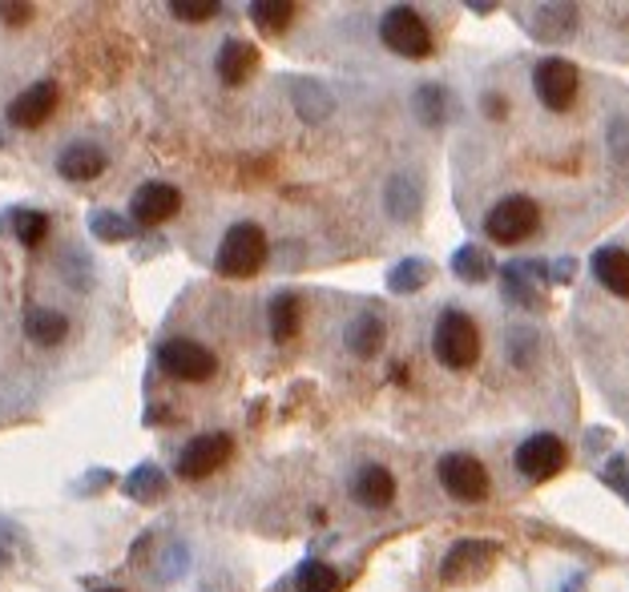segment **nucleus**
I'll return each mask as SVG.
<instances>
[{"label": "nucleus", "mask_w": 629, "mask_h": 592, "mask_svg": "<svg viewBox=\"0 0 629 592\" xmlns=\"http://www.w3.org/2000/svg\"><path fill=\"white\" fill-rule=\"evenodd\" d=\"M496 556H500V548H496L493 540H456L452 548H448V556H444L440 572L444 580H452V584H460V580H481L488 577Z\"/></svg>", "instance_id": "9d476101"}, {"label": "nucleus", "mask_w": 629, "mask_h": 592, "mask_svg": "<svg viewBox=\"0 0 629 592\" xmlns=\"http://www.w3.org/2000/svg\"><path fill=\"white\" fill-rule=\"evenodd\" d=\"M295 592H339V572L327 560H307L299 568Z\"/></svg>", "instance_id": "cd10ccee"}, {"label": "nucleus", "mask_w": 629, "mask_h": 592, "mask_svg": "<svg viewBox=\"0 0 629 592\" xmlns=\"http://www.w3.org/2000/svg\"><path fill=\"white\" fill-rule=\"evenodd\" d=\"M158 367L170 375V379L182 383H206L218 371V359L210 347H202L194 339H166L158 347Z\"/></svg>", "instance_id": "0eeeda50"}, {"label": "nucleus", "mask_w": 629, "mask_h": 592, "mask_svg": "<svg viewBox=\"0 0 629 592\" xmlns=\"http://www.w3.org/2000/svg\"><path fill=\"white\" fill-rule=\"evenodd\" d=\"M57 173L65 178V182H94L106 173V149L94 142H73L61 149V158H57Z\"/></svg>", "instance_id": "2eb2a0df"}, {"label": "nucleus", "mask_w": 629, "mask_h": 592, "mask_svg": "<svg viewBox=\"0 0 629 592\" xmlns=\"http://www.w3.org/2000/svg\"><path fill=\"white\" fill-rule=\"evenodd\" d=\"M53 109H57V85L53 81H37L25 93H16V101L9 106V125L13 130H40Z\"/></svg>", "instance_id": "ddd939ff"}, {"label": "nucleus", "mask_w": 629, "mask_h": 592, "mask_svg": "<svg viewBox=\"0 0 629 592\" xmlns=\"http://www.w3.org/2000/svg\"><path fill=\"white\" fill-rule=\"evenodd\" d=\"M605 484L614 487V492H629V468H626V460L621 456H614V460L605 463Z\"/></svg>", "instance_id": "f704fd0d"}, {"label": "nucleus", "mask_w": 629, "mask_h": 592, "mask_svg": "<svg viewBox=\"0 0 629 592\" xmlns=\"http://www.w3.org/2000/svg\"><path fill=\"white\" fill-rule=\"evenodd\" d=\"M166 487H170V480H166V472L154 468V463H142V468L125 480V492H130L134 500H142V504L161 500V496H166Z\"/></svg>", "instance_id": "a878e982"}, {"label": "nucleus", "mask_w": 629, "mask_h": 592, "mask_svg": "<svg viewBox=\"0 0 629 592\" xmlns=\"http://www.w3.org/2000/svg\"><path fill=\"white\" fill-rule=\"evenodd\" d=\"M432 351L448 371H469L481 359V330L464 311H444L432 330Z\"/></svg>", "instance_id": "f03ea898"}, {"label": "nucleus", "mask_w": 629, "mask_h": 592, "mask_svg": "<svg viewBox=\"0 0 629 592\" xmlns=\"http://www.w3.org/2000/svg\"><path fill=\"white\" fill-rule=\"evenodd\" d=\"M436 475H440V487L460 504H481L488 500V472L476 456H464V451H452L436 463Z\"/></svg>", "instance_id": "6e6552de"}, {"label": "nucleus", "mask_w": 629, "mask_h": 592, "mask_svg": "<svg viewBox=\"0 0 629 592\" xmlns=\"http://www.w3.org/2000/svg\"><path fill=\"white\" fill-rule=\"evenodd\" d=\"M590 266H593V278H597L609 294L629 299V251H621V246H602V251L593 254Z\"/></svg>", "instance_id": "6ab92c4d"}, {"label": "nucleus", "mask_w": 629, "mask_h": 592, "mask_svg": "<svg viewBox=\"0 0 629 592\" xmlns=\"http://www.w3.org/2000/svg\"><path fill=\"white\" fill-rule=\"evenodd\" d=\"M182 206V190L170 182H146L137 185L134 202H130V218L134 226H161L166 218H174Z\"/></svg>", "instance_id": "9b49d317"}, {"label": "nucleus", "mask_w": 629, "mask_h": 592, "mask_svg": "<svg viewBox=\"0 0 629 592\" xmlns=\"http://www.w3.org/2000/svg\"><path fill=\"white\" fill-rule=\"evenodd\" d=\"M25 335L37 347H61L69 339V318L53 306H33L25 318Z\"/></svg>", "instance_id": "4be33fe9"}, {"label": "nucleus", "mask_w": 629, "mask_h": 592, "mask_svg": "<svg viewBox=\"0 0 629 592\" xmlns=\"http://www.w3.org/2000/svg\"><path fill=\"white\" fill-rule=\"evenodd\" d=\"M452 275L464 278V282H488L493 278V254L481 251V246H460L452 254Z\"/></svg>", "instance_id": "393cba45"}, {"label": "nucleus", "mask_w": 629, "mask_h": 592, "mask_svg": "<svg viewBox=\"0 0 629 592\" xmlns=\"http://www.w3.org/2000/svg\"><path fill=\"white\" fill-rule=\"evenodd\" d=\"M415 118L424 121V125H444V118H448V93L440 89V85H420L415 89Z\"/></svg>", "instance_id": "bb28decb"}, {"label": "nucleus", "mask_w": 629, "mask_h": 592, "mask_svg": "<svg viewBox=\"0 0 629 592\" xmlns=\"http://www.w3.org/2000/svg\"><path fill=\"white\" fill-rule=\"evenodd\" d=\"M16 536H21V532H16L13 524H4V520H0V572H4V568L13 565V556H16Z\"/></svg>", "instance_id": "c9c22d12"}, {"label": "nucleus", "mask_w": 629, "mask_h": 592, "mask_svg": "<svg viewBox=\"0 0 629 592\" xmlns=\"http://www.w3.org/2000/svg\"><path fill=\"white\" fill-rule=\"evenodd\" d=\"M267 318H270V339L275 342H291L303 330V299L291 294V290H282L275 294L267 306Z\"/></svg>", "instance_id": "412c9836"}, {"label": "nucleus", "mask_w": 629, "mask_h": 592, "mask_svg": "<svg viewBox=\"0 0 629 592\" xmlns=\"http://www.w3.org/2000/svg\"><path fill=\"white\" fill-rule=\"evenodd\" d=\"M13 234H16V242H25V246H40V242L49 238V214L16 210L13 214Z\"/></svg>", "instance_id": "c85d7f7f"}, {"label": "nucleus", "mask_w": 629, "mask_h": 592, "mask_svg": "<svg viewBox=\"0 0 629 592\" xmlns=\"http://www.w3.org/2000/svg\"><path fill=\"white\" fill-rule=\"evenodd\" d=\"M536 230H541V206L524 194L500 197L493 210L484 214V234L493 238L496 246H521Z\"/></svg>", "instance_id": "7ed1b4c3"}, {"label": "nucleus", "mask_w": 629, "mask_h": 592, "mask_svg": "<svg viewBox=\"0 0 629 592\" xmlns=\"http://www.w3.org/2000/svg\"><path fill=\"white\" fill-rule=\"evenodd\" d=\"M609 154L617 161H629V113L609 121Z\"/></svg>", "instance_id": "473e14b6"}, {"label": "nucleus", "mask_w": 629, "mask_h": 592, "mask_svg": "<svg viewBox=\"0 0 629 592\" xmlns=\"http://www.w3.org/2000/svg\"><path fill=\"white\" fill-rule=\"evenodd\" d=\"M33 13H37V9L25 4V0H21V4H0V21L9 28H25L28 21H33Z\"/></svg>", "instance_id": "72a5a7b5"}, {"label": "nucleus", "mask_w": 629, "mask_h": 592, "mask_svg": "<svg viewBox=\"0 0 629 592\" xmlns=\"http://www.w3.org/2000/svg\"><path fill=\"white\" fill-rule=\"evenodd\" d=\"M351 496L363 508H388L396 500V475L388 468H379V463H363L355 480H351Z\"/></svg>", "instance_id": "dca6fc26"}, {"label": "nucleus", "mask_w": 629, "mask_h": 592, "mask_svg": "<svg viewBox=\"0 0 629 592\" xmlns=\"http://www.w3.org/2000/svg\"><path fill=\"white\" fill-rule=\"evenodd\" d=\"M384 339H388V327H384V318L379 315H355L343 330V342H348L351 355L360 359H372L384 351Z\"/></svg>", "instance_id": "aec40b11"}, {"label": "nucleus", "mask_w": 629, "mask_h": 592, "mask_svg": "<svg viewBox=\"0 0 629 592\" xmlns=\"http://www.w3.org/2000/svg\"><path fill=\"white\" fill-rule=\"evenodd\" d=\"M565 460H569V448H565L561 435L553 432H536L529 435L521 448H517V456H512V468L529 480V484H545V480H553V475L561 472Z\"/></svg>", "instance_id": "423d86ee"}, {"label": "nucleus", "mask_w": 629, "mask_h": 592, "mask_svg": "<svg viewBox=\"0 0 629 592\" xmlns=\"http://www.w3.org/2000/svg\"><path fill=\"white\" fill-rule=\"evenodd\" d=\"M432 278V263H424V258H403V263H396L388 270V287L396 290V294H415V290H424Z\"/></svg>", "instance_id": "b1692460"}, {"label": "nucleus", "mask_w": 629, "mask_h": 592, "mask_svg": "<svg viewBox=\"0 0 629 592\" xmlns=\"http://www.w3.org/2000/svg\"><path fill=\"white\" fill-rule=\"evenodd\" d=\"M230 451H234V439L227 432L194 435L182 448V456H178V475L182 480H206V475H215L230 460Z\"/></svg>", "instance_id": "1a4fd4ad"}, {"label": "nucleus", "mask_w": 629, "mask_h": 592, "mask_svg": "<svg viewBox=\"0 0 629 592\" xmlns=\"http://www.w3.org/2000/svg\"><path fill=\"white\" fill-rule=\"evenodd\" d=\"M101 592H121V589H101Z\"/></svg>", "instance_id": "4c0bfd02"}, {"label": "nucleus", "mask_w": 629, "mask_h": 592, "mask_svg": "<svg viewBox=\"0 0 629 592\" xmlns=\"http://www.w3.org/2000/svg\"><path fill=\"white\" fill-rule=\"evenodd\" d=\"M170 13H174L178 21H194V25H202V21H215V16L222 13V4H218V0H206V4L174 0V4H170Z\"/></svg>", "instance_id": "7c9ffc66"}, {"label": "nucleus", "mask_w": 629, "mask_h": 592, "mask_svg": "<svg viewBox=\"0 0 629 592\" xmlns=\"http://www.w3.org/2000/svg\"><path fill=\"white\" fill-rule=\"evenodd\" d=\"M295 4L291 0H255L251 4V21H255L263 33H287L291 21H295Z\"/></svg>", "instance_id": "5701e85b"}, {"label": "nucleus", "mask_w": 629, "mask_h": 592, "mask_svg": "<svg viewBox=\"0 0 629 592\" xmlns=\"http://www.w3.org/2000/svg\"><path fill=\"white\" fill-rule=\"evenodd\" d=\"M549 278V266L545 263H509L500 270V282H505V299L512 306H521V311H541L545 299H541V290L536 282H545Z\"/></svg>", "instance_id": "f8f14e48"}, {"label": "nucleus", "mask_w": 629, "mask_h": 592, "mask_svg": "<svg viewBox=\"0 0 629 592\" xmlns=\"http://www.w3.org/2000/svg\"><path fill=\"white\" fill-rule=\"evenodd\" d=\"M270 254V242H267V230L258 222H234L227 230V238L218 242V254H215V266L222 278H251L263 270Z\"/></svg>", "instance_id": "f257e3e1"}, {"label": "nucleus", "mask_w": 629, "mask_h": 592, "mask_svg": "<svg viewBox=\"0 0 629 592\" xmlns=\"http://www.w3.org/2000/svg\"><path fill=\"white\" fill-rule=\"evenodd\" d=\"M215 69L218 77H222V85L239 89L242 81H251V73L258 69V49L251 40H227L215 57Z\"/></svg>", "instance_id": "f3484780"}, {"label": "nucleus", "mask_w": 629, "mask_h": 592, "mask_svg": "<svg viewBox=\"0 0 629 592\" xmlns=\"http://www.w3.org/2000/svg\"><path fill=\"white\" fill-rule=\"evenodd\" d=\"M577 25H581V9L569 4V0H557V4H536L533 21H529V28H533V37L541 40V45H561V40L573 37Z\"/></svg>", "instance_id": "4468645a"}, {"label": "nucleus", "mask_w": 629, "mask_h": 592, "mask_svg": "<svg viewBox=\"0 0 629 592\" xmlns=\"http://www.w3.org/2000/svg\"><path fill=\"white\" fill-rule=\"evenodd\" d=\"M509 347H512V363H517V367H524V363H533V355H529L524 347H536V330H533V327H512Z\"/></svg>", "instance_id": "2f4dec72"}, {"label": "nucleus", "mask_w": 629, "mask_h": 592, "mask_svg": "<svg viewBox=\"0 0 629 592\" xmlns=\"http://www.w3.org/2000/svg\"><path fill=\"white\" fill-rule=\"evenodd\" d=\"M484 109H488V113H496V118H505V101H500V97H488V101H484Z\"/></svg>", "instance_id": "e433bc0d"}, {"label": "nucleus", "mask_w": 629, "mask_h": 592, "mask_svg": "<svg viewBox=\"0 0 629 592\" xmlns=\"http://www.w3.org/2000/svg\"><path fill=\"white\" fill-rule=\"evenodd\" d=\"M577 89H581V73H577V65L573 61H565V57H545V61L533 69L536 101L545 109H553V113L573 109Z\"/></svg>", "instance_id": "39448f33"}, {"label": "nucleus", "mask_w": 629, "mask_h": 592, "mask_svg": "<svg viewBox=\"0 0 629 592\" xmlns=\"http://www.w3.org/2000/svg\"><path fill=\"white\" fill-rule=\"evenodd\" d=\"M379 40H384L396 57H408V61H424V57L436 49L428 21L415 13L412 4H396V9L384 13V21H379Z\"/></svg>", "instance_id": "20e7f679"}, {"label": "nucleus", "mask_w": 629, "mask_h": 592, "mask_svg": "<svg viewBox=\"0 0 629 592\" xmlns=\"http://www.w3.org/2000/svg\"><path fill=\"white\" fill-rule=\"evenodd\" d=\"M89 230H94L101 242H125V238H134L137 226L125 222V218H121V214H113V210H97L94 222H89Z\"/></svg>", "instance_id": "c756f323"}, {"label": "nucleus", "mask_w": 629, "mask_h": 592, "mask_svg": "<svg viewBox=\"0 0 629 592\" xmlns=\"http://www.w3.org/2000/svg\"><path fill=\"white\" fill-rule=\"evenodd\" d=\"M384 206H388V214L396 222H415L420 210H424V190H420V182H415L412 173H396L388 182V190H384Z\"/></svg>", "instance_id": "a211bd4d"}]
</instances>
